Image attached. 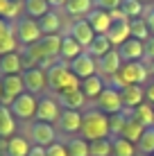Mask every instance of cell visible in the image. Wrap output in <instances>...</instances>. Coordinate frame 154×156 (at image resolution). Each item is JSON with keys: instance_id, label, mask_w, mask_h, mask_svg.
<instances>
[{"instance_id": "6da1fadb", "label": "cell", "mask_w": 154, "mask_h": 156, "mask_svg": "<svg viewBox=\"0 0 154 156\" xmlns=\"http://www.w3.org/2000/svg\"><path fill=\"white\" fill-rule=\"evenodd\" d=\"M79 136L84 140L93 143V140H102V138H111V125H109V115L102 113L98 106L84 111L82 113V131Z\"/></svg>"}, {"instance_id": "7a4b0ae2", "label": "cell", "mask_w": 154, "mask_h": 156, "mask_svg": "<svg viewBox=\"0 0 154 156\" xmlns=\"http://www.w3.org/2000/svg\"><path fill=\"white\" fill-rule=\"evenodd\" d=\"M147 77H150V66H147V63H143V61H125L123 66H120V70L109 79V86H113V88H118V90L127 88V86H134V84L145 86Z\"/></svg>"}, {"instance_id": "3957f363", "label": "cell", "mask_w": 154, "mask_h": 156, "mask_svg": "<svg viewBox=\"0 0 154 156\" xmlns=\"http://www.w3.org/2000/svg\"><path fill=\"white\" fill-rule=\"evenodd\" d=\"M45 75H48V88L55 90V95L61 93V90H66V88H79V86H82V79L70 70V66H68L66 61L55 63Z\"/></svg>"}, {"instance_id": "277c9868", "label": "cell", "mask_w": 154, "mask_h": 156, "mask_svg": "<svg viewBox=\"0 0 154 156\" xmlns=\"http://www.w3.org/2000/svg\"><path fill=\"white\" fill-rule=\"evenodd\" d=\"M14 34H16V39H18V43L25 45V48L34 45V43H39L43 39V32L39 27V20L30 18V16H20V18L14 23Z\"/></svg>"}, {"instance_id": "5b68a950", "label": "cell", "mask_w": 154, "mask_h": 156, "mask_svg": "<svg viewBox=\"0 0 154 156\" xmlns=\"http://www.w3.org/2000/svg\"><path fill=\"white\" fill-rule=\"evenodd\" d=\"M61 115V104L57 100V95H41L39 98V106H36V118L39 122H48V125H57Z\"/></svg>"}, {"instance_id": "8992f818", "label": "cell", "mask_w": 154, "mask_h": 156, "mask_svg": "<svg viewBox=\"0 0 154 156\" xmlns=\"http://www.w3.org/2000/svg\"><path fill=\"white\" fill-rule=\"evenodd\" d=\"M95 104H98V109L102 111V113H107V115H118V113H123V111H125L120 90L113 88V86H109V84H107V88L98 95Z\"/></svg>"}, {"instance_id": "52a82bcc", "label": "cell", "mask_w": 154, "mask_h": 156, "mask_svg": "<svg viewBox=\"0 0 154 156\" xmlns=\"http://www.w3.org/2000/svg\"><path fill=\"white\" fill-rule=\"evenodd\" d=\"M30 143L48 149L52 143H57V127L55 125H48V122L34 120V122H32V127H30Z\"/></svg>"}, {"instance_id": "ba28073f", "label": "cell", "mask_w": 154, "mask_h": 156, "mask_svg": "<svg viewBox=\"0 0 154 156\" xmlns=\"http://www.w3.org/2000/svg\"><path fill=\"white\" fill-rule=\"evenodd\" d=\"M36 106H39V98L25 90L20 98H16L12 102L9 109H12L14 118H20V120H34V118H36Z\"/></svg>"}, {"instance_id": "9c48e42d", "label": "cell", "mask_w": 154, "mask_h": 156, "mask_svg": "<svg viewBox=\"0 0 154 156\" xmlns=\"http://www.w3.org/2000/svg\"><path fill=\"white\" fill-rule=\"evenodd\" d=\"M20 77H23V82H25V90H27V93H32V95L45 93V88H48V75H45V70L32 66V68H25Z\"/></svg>"}, {"instance_id": "30bf717a", "label": "cell", "mask_w": 154, "mask_h": 156, "mask_svg": "<svg viewBox=\"0 0 154 156\" xmlns=\"http://www.w3.org/2000/svg\"><path fill=\"white\" fill-rule=\"evenodd\" d=\"M25 93V82L20 75H5L2 77V102L0 104L5 106H12V102L16 98Z\"/></svg>"}, {"instance_id": "8fae6325", "label": "cell", "mask_w": 154, "mask_h": 156, "mask_svg": "<svg viewBox=\"0 0 154 156\" xmlns=\"http://www.w3.org/2000/svg\"><path fill=\"white\" fill-rule=\"evenodd\" d=\"M68 66H70V70L75 73L82 82H84V79H88V77H93V75H98V59L91 57L86 50H84L79 57H75Z\"/></svg>"}, {"instance_id": "7c38bea8", "label": "cell", "mask_w": 154, "mask_h": 156, "mask_svg": "<svg viewBox=\"0 0 154 156\" xmlns=\"http://www.w3.org/2000/svg\"><path fill=\"white\" fill-rule=\"evenodd\" d=\"M57 127H59V131L66 133V136L79 133L82 131V113H79V111H73V109H61Z\"/></svg>"}, {"instance_id": "4fadbf2b", "label": "cell", "mask_w": 154, "mask_h": 156, "mask_svg": "<svg viewBox=\"0 0 154 156\" xmlns=\"http://www.w3.org/2000/svg\"><path fill=\"white\" fill-rule=\"evenodd\" d=\"M68 34L75 39L79 45L86 50L88 45L93 43V39H95V32H93V27L88 25V20L86 18H77V20H73V25H70V30H68Z\"/></svg>"}, {"instance_id": "5bb4252c", "label": "cell", "mask_w": 154, "mask_h": 156, "mask_svg": "<svg viewBox=\"0 0 154 156\" xmlns=\"http://www.w3.org/2000/svg\"><path fill=\"white\" fill-rule=\"evenodd\" d=\"M57 100H59L61 109H73V111L84 109V104H86V95L82 93V86L79 88H66L61 93H57Z\"/></svg>"}, {"instance_id": "9a60e30c", "label": "cell", "mask_w": 154, "mask_h": 156, "mask_svg": "<svg viewBox=\"0 0 154 156\" xmlns=\"http://www.w3.org/2000/svg\"><path fill=\"white\" fill-rule=\"evenodd\" d=\"M120 98H123L125 111H134L136 106H141L145 102V86H141V84L127 86V88L120 90Z\"/></svg>"}, {"instance_id": "2e32d148", "label": "cell", "mask_w": 154, "mask_h": 156, "mask_svg": "<svg viewBox=\"0 0 154 156\" xmlns=\"http://www.w3.org/2000/svg\"><path fill=\"white\" fill-rule=\"evenodd\" d=\"M123 63H125V61H123V57H120V52L113 48L109 55H104V57L98 61V73L102 75V77H109V79H111L116 73L120 70V66H123Z\"/></svg>"}, {"instance_id": "e0dca14e", "label": "cell", "mask_w": 154, "mask_h": 156, "mask_svg": "<svg viewBox=\"0 0 154 156\" xmlns=\"http://www.w3.org/2000/svg\"><path fill=\"white\" fill-rule=\"evenodd\" d=\"M123 57V61H143L145 59V43L138 39H129L125 41L120 48H116Z\"/></svg>"}, {"instance_id": "ac0fdd59", "label": "cell", "mask_w": 154, "mask_h": 156, "mask_svg": "<svg viewBox=\"0 0 154 156\" xmlns=\"http://www.w3.org/2000/svg\"><path fill=\"white\" fill-rule=\"evenodd\" d=\"M86 20H88V25L93 27L95 36H98V34H109L111 25H113L109 12H104V9H95V7H93V12L86 16Z\"/></svg>"}, {"instance_id": "d6986e66", "label": "cell", "mask_w": 154, "mask_h": 156, "mask_svg": "<svg viewBox=\"0 0 154 156\" xmlns=\"http://www.w3.org/2000/svg\"><path fill=\"white\" fill-rule=\"evenodd\" d=\"M25 70V63H23V57L18 52H12V55H5L0 57V75H23Z\"/></svg>"}, {"instance_id": "ffe728a7", "label": "cell", "mask_w": 154, "mask_h": 156, "mask_svg": "<svg viewBox=\"0 0 154 156\" xmlns=\"http://www.w3.org/2000/svg\"><path fill=\"white\" fill-rule=\"evenodd\" d=\"M12 136H16V118L9 106L0 104V138L9 140Z\"/></svg>"}, {"instance_id": "44dd1931", "label": "cell", "mask_w": 154, "mask_h": 156, "mask_svg": "<svg viewBox=\"0 0 154 156\" xmlns=\"http://www.w3.org/2000/svg\"><path fill=\"white\" fill-rule=\"evenodd\" d=\"M107 39L111 41V45H116V48H120L125 41H129L131 39L129 20H118V23H113L111 30H109V34H107Z\"/></svg>"}, {"instance_id": "7402d4cb", "label": "cell", "mask_w": 154, "mask_h": 156, "mask_svg": "<svg viewBox=\"0 0 154 156\" xmlns=\"http://www.w3.org/2000/svg\"><path fill=\"white\" fill-rule=\"evenodd\" d=\"M104 88H107V79H104L100 73L82 82V93L86 95V100H98V95L102 93Z\"/></svg>"}, {"instance_id": "603a6c76", "label": "cell", "mask_w": 154, "mask_h": 156, "mask_svg": "<svg viewBox=\"0 0 154 156\" xmlns=\"http://www.w3.org/2000/svg\"><path fill=\"white\" fill-rule=\"evenodd\" d=\"M84 52V48L73 39L70 34H63L61 36V50H59V59H63L66 63H70L75 57H79Z\"/></svg>"}, {"instance_id": "cb8c5ba5", "label": "cell", "mask_w": 154, "mask_h": 156, "mask_svg": "<svg viewBox=\"0 0 154 156\" xmlns=\"http://www.w3.org/2000/svg\"><path fill=\"white\" fill-rule=\"evenodd\" d=\"M63 9H66V14L73 16L75 20L77 18H86V16L93 12V0H66Z\"/></svg>"}, {"instance_id": "d4e9b609", "label": "cell", "mask_w": 154, "mask_h": 156, "mask_svg": "<svg viewBox=\"0 0 154 156\" xmlns=\"http://www.w3.org/2000/svg\"><path fill=\"white\" fill-rule=\"evenodd\" d=\"M145 129H147V127H143L141 122L129 113V115H127V120H125V127H123V133H120V136L127 138L129 143H134V145H136V143L141 140V136L145 133Z\"/></svg>"}, {"instance_id": "484cf974", "label": "cell", "mask_w": 154, "mask_h": 156, "mask_svg": "<svg viewBox=\"0 0 154 156\" xmlns=\"http://www.w3.org/2000/svg\"><path fill=\"white\" fill-rule=\"evenodd\" d=\"M39 27H41V32H43V36L59 34V30H61V18H59V14H57L55 9H50L45 16H41V18H39Z\"/></svg>"}, {"instance_id": "4316f807", "label": "cell", "mask_w": 154, "mask_h": 156, "mask_svg": "<svg viewBox=\"0 0 154 156\" xmlns=\"http://www.w3.org/2000/svg\"><path fill=\"white\" fill-rule=\"evenodd\" d=\"M111 50H113V45H111V41L107 39V34H98V36L93 39V43L86 48V52H88L91 57H95L98 61H100L104 55H109Z\"/></svg>"}, {"instance_id": "83f0119b", "label": "cell", "mask_w": 154, "mask_h": 156, "mask_svg": "<svg viewBox=\"0 0 154 156\" xmlns=\"http://www.w3.org/2000/svg\"><path fill=\"white\" fill-rule=\"evenodd\" d=\"M32 143L23 136H12L7 140V156H30Z\"/></svg>"}, {"instance_id": "f1b7e54d", "label": "cell", "mask_w": 154, "mask_h": 156, "mask_svg": "<svg viewBox=\"0 0 154 156\" xmlns=\"http://www.w3.org/2000/svg\"><path fill=\"white\" fill-rule=\"evenodd\" d=\"M23 9H25V14H27L30 18L39 20L41 16H45L52 7H50L48 0H23Z\"/></svg>"}, {"instance_id": "f546056e", "label": "cell", "mask_w": 154, "mask_h": 156, "mask_svg": "<svg viewBox=\"0 0 154 156\" xmlns=\"http://www.w3.org/2000/svg\"><path fill=\"white\" fill-rule=\"evenodd\" d=\"M18 45L20 43H18V39H16V34H14V27L5 30L2 34H0V57L18 52Z\"/></svg>"}, {"instance_id": "4dcf8cb0", "label": "cell", "mask_w": 154, "mask_h": 156, "mask_svg": "<svg viewBox=\"0 0 154 156\" xmlns=\"http://www.w3.org/2000/svg\"><path fill=\"white\" fill-rule=\"evenodd\" d=\"M131 115H134L143 127H154V106L150 102H143L141 106H136V109L131 111Z\"/></svg>"}, {"instance_id": "1f68e13d", "label": "cell", "mask_w": 154, "mask_h": 156, "mask_svg": "<svg viewBox=\"0 0 154 156\" xmlns=\"http://www.w3.org/2000/svg\"><path fill=\"white\" fill-rule=\"evenodd\" d=\"M120 9L125 12V16L129 20H134V18H143L145 16V5L141 2V0H123V5H120Z\"/></svg>"}, {"instance_id": "d6a6232c", "label": "cell", "mask_w": 154, "mask_h": 156, "mask_svg": "<svg viewBox=\"0 0 154 156\" xmlns=\"http://www.w3.org/2000/svg\"><path fill=\"white\" fill-rule=\"evenodd\" d=\"M111 143H113V156H136V145L134 143H129L127 138L123 136H116V138H111Z\"/></svg>"}, {"instance_id": "836d02e7", "label": "cell", "mask_w": 154, "mask_h": 156, "mask_svg": "<svg viewBox=\"0 0 154 156\" xmlns=\"http://www.w3.org/2000/svg\"><path fill=\"white\" fill-rule=\"evenodd\" d=\"M129 30H131V39H138L143 43H147L150 41V27H147V23H145V18H134V20H129Z\"/></svg>"}, {"instance_id": "e575fe53", "label": "cell", "mask_w": 154, "mask_h": 156, "mask_svg": "<svg viewBox=\"0 0 154 156\" xmlns=\"http://www.w3.org/2000/svg\"><path fill=\"white\" fill-rule=\"evenodd\" d=\"M136 149H138V154H143V156H154V127L145 129L141 140L136 143Z\"/></svg>"}, {"instance_id": "d590c367", "label": "cell", "mask_w": 154, "mask_h": 156, "mask_svg": "<svg viewBox=\"0 0 154 156\" xmlns=\"http://www.w3.org/2000/svg\"><path fill=\"white\" fill-rule=\"evenodd\" d=\"M68 147V156H91V147H88V140H84L82 136L79 138H70L66 143Z\"/></svg>"}, {"instance_id": "8d00e7d4", "label": "cell", "mask_w": 154, "mask_h": 156, "mask_svg": "<svg viewBox=\"0 0 154 156\" xmlns=\"http://www.w3.org/2000/svg\"><path fill=\"white\" fill-rule=\"evenodd\" d=\"M88 147H91V156H113V143H111V138L93 140V143H88Z\"/></svg>"}, {"instance_id": "74e56055", "label": "cell", "mask_w": 154, "mask_h": 156, "mask_svg": "<svg viewBox=\"0 0 154 156\" xmlns=\"http://www.w3.org/2000/svg\"><path fill=\"white\" fill-rule=\"evenodd\" d=\"M123 0H93L95 9H104V12H113V9H120Z\"/></svg>"}, {"instance_id": "f35d334b", "label": "cell", "mask_w": 154, "mask_h": 156, "mask_svg": "<svg viewBox=\"0 0 154 156\" xmlns=\"http://www.w3.org/2000/svg\"><path fill=\"white\" fill-rule=\"evenodd\" d=\"M45 152H48V156H68V147H66V143L57 140V143H52Z\"/></svg>"}, {"instance_id": "ab89813d", "label": "cell", "mask_w": 154, "mask_h": 156, "mask_svg": "<svg viewBox=\"0 0 154 156\" xmlns=\"http://www.w3.org/2000/svg\"><path fill=\"white\" fill-rule=\"evenodd\" d=\"M152 61H154V36H150V41L145 43V59H143V63L152 66Z\"/></svg>"}, {"instance_id": "60d3db41", "label": "cell", "mask_w": 154, "mask_h": 156, "mask_svg": "<svg viewBox=\"0 0 154 156\" xmlns=\"http://www.w3.org/2000/svg\"><path fill=\"white\" fill-rule=\"evenodd\" d=\"M143 18H145V23H147V27H150V34L154 36V7H150L145 12V16H143Z\"/></svg>"}, {"instance_id": "b9f144b4", "label": "cell", "mask_w": 154, "mask_h": 156, "mask_svg": "<svg viewBox=\"0 0 154 156\" xmlns=\"http://www.w3.org/2000/svg\"><path fill=\"white\" fill-rule=\"evenodd\" d=\"M145 102H150V104L154 106V82H150L145 86Z\"/></svg>"}, {"instance_id": "7bdbcfd3", "label": "cell", "mask_w": 154, "mask_h": 156, "mask_svg": "<svg viewBox=\"0 0 154 156\" xmlns=\"http://www.w3.org/2000/svg\"><path fill=\"white\" fill-rule=\"evenodd\" d=\"M30 156H48V152H45V147H39V145H32V149H30Z\"/></svg>"}, {"instance_id": "ee69618b", "label": "cell", "mask_w": 154, "mask_h": 156, "mask_svg": "<svg viewBox=\"0 0 154 156\" xmlns=\"http://www.w3.org/2000/svg\"><path fill=\"white\" fill-rule=\"evenodd\" d=\"M7 7H9V0H0V18H5V14H7Z\"/></svg>"}, {"instance_id": "f6af8a7d", "label": "cell", "mask_w": 154, "mask_h": 156, "mask_svg": "<svg viewBox=\"0 0 154 156\" xmlns=\"http://www.w3.org/2000/svg\"><path fill=\"white\" fill-rule=\"evenodd\" d=\"M48 2H50L52 9H59V7H63V5H66V0H48Z\"/></svg>"}, {"instance_id": "bcb514c9", "label": "cell", "mask_w": 154, "mask_h": 156, "mask_svg": "<svg viewBox=\"0 0 154 156\" xmlns=\"http://www.w3.org/2000/svg\"><path fill=\"white\" fill-rule=\"evenodd\" d=\"M9 27H12V25H9L7 20H5V18H0V34H2L5 30H9Z\"/></svg>"}, {"instance_id": "7dc6e473", "label": "cell", "mask_w": 154, "mask_h": 156, "mask_svg": "<svg viewBox=\"0 0 154 156\" xmlns=\"http://www.w3.org/2000/svg\"><path fill=\"white\" fill-rule=\"evenodd\" d=\"M0 102H2V77H0Z\"/></svg>"}, {"instance_id": "c3c4849f", "label": "cell", "mask_w": 154, "mask_h": 156, "mask_svg": "<svg viewBox=\"0 0 154 156\" xmlns=\"http://www.w3.org/2000/svg\"><path fill=\"white\" fill-rule=\"evenodd\" d=\"M141 2H143V5H145V2H150V5H154V0H141Z\"/></svg>"}, {"instance_id": "681fc988", "label": "cell", "mask_w": 154, "mask_h": 156, "mask_svg": "<svg viewBox=\"0 0 154 156\" xmlns=\"http://www.w3.org/2000/svg\"><path fill=\"white\" fill-rule=\"evenodd\" d=\"M150 73H152V75H154V61H152V66H150Z\"/></svg>"}]
</instances>
